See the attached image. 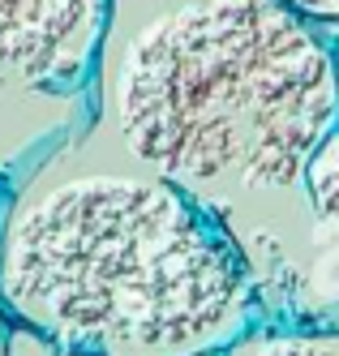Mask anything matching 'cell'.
<instances>
[{"mask_svg": "<svg viewBox=\"0 0 339 356\" xmlns=\"http://www.w3.org/2000/svg\"><path fill=\"white\" fill-rule=\"evenodd\" d=\"M279 5H288L292 13L309 17L318 26V22H335L339 26V0H279Z\"/></svg>", "mask_w": 339, "mask_h": 356, "instance_id": "cell-6", "label": "cell"}, {"mask_svg": "<svg viewBox=\"0 0 339 356\" xmlns=\"http://www.w3.org/2000/svg\"><path fill=\"white\" fill-rule=\"evenodd\" d=\"M0 309L69 356H215L253 279L228 223L95 120L5 207Z\"/></svg>", "mask_w": 339, "mask_h": 356, "instance_id": "cell-2", "label": "cell"}, {"mask_svg": "<svg viewBox=\"0 0 339 356\" xmlns=\"http://www.w3.org/2000/svg\"><path fill=\"white\" fill-rule=\"evenodd\" d=\"M112 0H0V86L65 95L90 82Z\"/></svg>", "mask_w": 339, "mask_h": 356, "instance_id": "cell-3", "label": "cell"}, {"mask_svg": "<svg viewBox=\"0 0 339 356\" xmlns=\"http://www.w3.org/2000/svg\"><path fill=\"white\" fill-rule=\"evenodd\" d=\"M335 56H339V47H335Z\"/></svg>", "mask_w": 339, "mask_h": 356, "instance_id": "cell-9", "label": "cell"}, {"mask_svg": "<svg viewBox=\"0 0 339 356\" xmlns=\"http://www.w3.org/2000/svg\"><path fill=\"white\" fill-rule=\"evenodd\" d=\"M5 207H9V202H5V193H0V219H5Z\"/></svg>", "mask_w": 339, "mask_h": 356, "instance_id": "cell-8", "label": "cell"}, {"mask_svg": "<svg viewBox=\"0 0 339 356\" xmlns=\"http://www.w3.org/2000/svg\"><path fill=\"white\" fill-rule=\"evenodd\" d=\"M305 197L318 227L339 232V124L314 146L305 163Z\"/></svg>", "mask_w": 339, "mask_h": 356, "instance_id": "cell-5", "label": "cell"}, {"mask_svg": "<svg viewBox=\"0 0 339 356\" xmlns=\"http://www.w3.org/2000/svg\"><path fill=\"white\" fill-rule=\"evenodd\" d=\"M215 356H339V330H258L249 326Z\"/></svg>", "mask_w": 339, "mask_h": 356, "instance_id": "cell-4", "label": "cell"}, {"mask_svg": "<svg viewBox=\"0 0 339 356\" xmlns=\"http://www.w3.org/2000/svg\"><path fill=\"white\" fill-rule=\"evenodd\" d=\"M9 335H13V330H9V314L0 309V356H9Z\"/></svg>", "mask_w": 339, "mask_h": 356, "instance_id": "cell-7", "label": "cell"}, {"mask_svg": "<svg viewBox=\"0 0 339 356\" xmlns=\"http://www.w3.org/2000/svg\"><path fill=\"white\" fill-rule=\"evenodd\" d=\"M95 116L228 232L314 236L305 163L339 124V56L279 0H112Z\"/></svg>", "mask_w": 339, "mask_h": 356, "instance_id": "cell-1", "label": "cell"}]
</instances>
